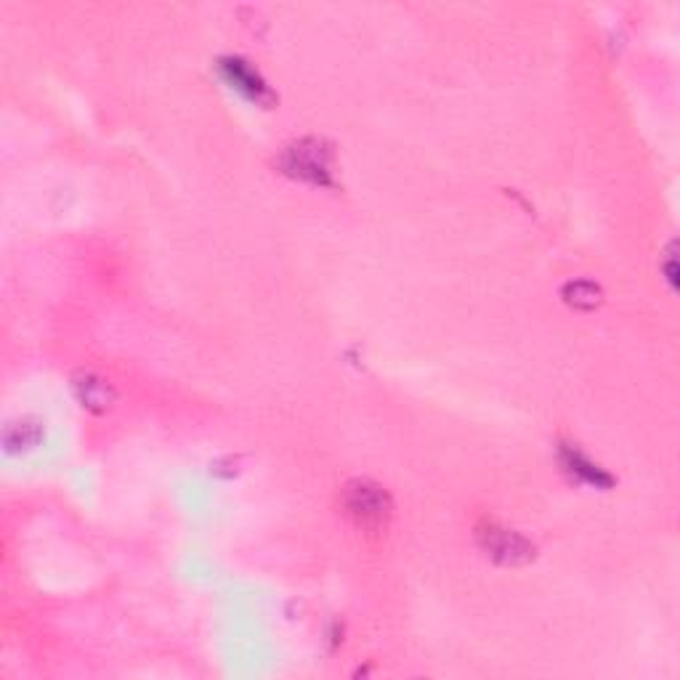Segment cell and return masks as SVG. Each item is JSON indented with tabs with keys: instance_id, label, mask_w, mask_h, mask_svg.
I'll list each match as a JSON object with an SVG mask.
<instances>
[{
	"instance_id": "cell-6",
	"label": "cell",
	"mask_w": 680,
	"mask_h": 680,
	"mask_svg": "<svg viewBox=\"0 0 680 680\" xmlns=\"http://www.w3.org/2000/svg\"><path fill=\"white\" fill-rule=\"evenodd\" d=\"M564 465L569 468L572 473H577L579 479L587 481V484L598 487V484H609V481H611L604 471H600L598 465H593L590 460H587L583 452H577L574 447H564Z\"/></svg>"
},
{
	"instance_id": "cell-4",
	"label": "cell",
	"mask_w": 680,
	"mask_h": 680,
	"mask_svg": "<svg viewBox=\"0 0 680 680\" xmlns=\"http://www.w3.org/2000/svg\"><path fill=\"white\" fill-rule=\"evenodd\" d=\"M221 72H223V77L232 83V88L242 91V94H245L248 98H253V102H259V104L272 102V91H269V85L263 83V77L259 75V72L250 67L248 62H242V59H223Z\"/></svg>"
},
{
	"instance_id": "cell-3",
	"label": "cell",
	"mask_w": 680,
	"mask_h": 680,
	"mask_svg": "<svg viewBox=\"0 0 680 680\" xmlns=\"http://www.w3.org/2000/svg\"><path fill=\"white\" fill-rule=\"evenodd\" d=\"M282 168H285V174L303 178V181L329 184V176H333V151L320 138H303V142L293 144L285 151Z\"/></svg>"
},
{
	"instance_id": "cell-5",
	"label": "cell",
	"mask_w": 680,
	"mask_h": 680,
	"mask_svg": "<svg viewBox=\"0 0 680 680\" xmlns=\"http://www.w3.org/2000/svg\"><path fill=\"white\" fill-rule=\"evenodd\" d=\"M75 391L77 396H81L83 407H91V409H107L112 401V388L91 373H85L75 380Z\"/></svg>"
},
{
	"instance_id": "cell-2",
	"label": "cell",
	"mask_w": 680,
	"mask_h": 680,
	"mask_svg": "<svg viewBox=\"0 0 680 680\" xmlns=\"http://www.w3.org/2000/svg\"><path fill=\"white\" fill-rule=\"evenodd\" d=\"M477 543L487 556L503 566L530 564V561L534 558V553H537V547H534L532 540H526L524 534L508 530V526L498 524V521H490V519H484L477 526Z\"/></svg>"
},
{
	"instance_id": "cell-1",
	"label": "cell",
	"mask_w": 680,
	"mask_h": 680,
	"mask_svg": "<svg viewBox=\"0 0 680 680\" xmlns=\"http://www.w3.org/2000/svg\"><path fill=\"white\" fill-rule=\"evenodd\" d=\"M341 508L346 519L362 534H380L388 530L394 505L388 492L373 479H354L343 487Z\"/></svg>"
}]
</instances>
